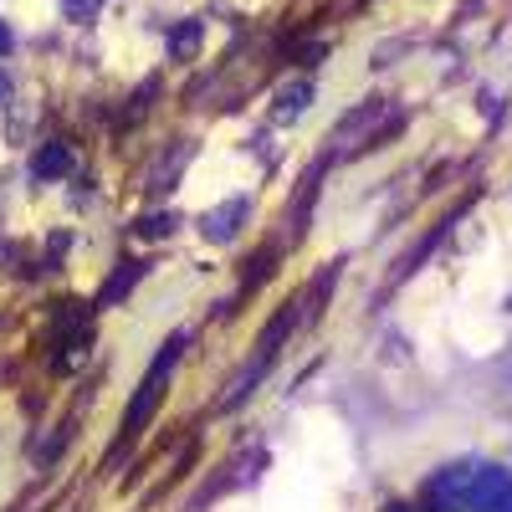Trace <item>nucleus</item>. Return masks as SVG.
Segmentation results:
<instances>
[{"instance_id":"nucleus-8","label":"nucleus","mask_w":512,"mask_h":512,"mask_svg":"<svg viewBox=\"0 0 512 512\" xmlns=\"http://www.w3.org/2000/svg\"><path fill=\"white\" fill-rule=\"evenodd\" d=\"M11 47H16V36H11L6 21H0V57H11Z\"/></svg>"},{"instance_id":"nucleus-9","label":"nucleus","mask_w":512,"mask_h":512,"mask_svg":"<svg viewBox=\"0 0 512 512\" xmlns=\"http://www.w3.org/2000/svg\"><path fill=\"white\" fill-rule=\"evenodd\" d=\"M6 103H11V77L0 72V108H6Z\"/></svg>"},{"instance_id":"nucleus-3","label":"nucleus","mask_w":512,"mask_h":512,"mask_svg":"<svg viewBox=\"0 0 512 512\" xmlns=\"http://www.w3.org/2000/svg\"><path fill=\"white\" fill-rule=\"evenodd\" d=\"M67 169H72V149H67V144H47V149L36 154L31 175H36V180H62Z\"/></svg>"},{"instance_id":"nucleus-4","label":"nucleus","mask_w":512,"mask_h":512,"mask_svg":"<svg viewBox=\"0 0 512 512\" xmlns=\"http://www.w3.org/2000/svg\"><path fill=\"white\" fill-rule=\"evenodd\" d=\"M308 103H313V82H297V88H287V93L277 98V123H292Z\"/></svg>"},{"instance_id":"nucleus-6","label":"nucleus","mask_w":512,"mask_h":512,"mask_svg":"<svg viewBox=\"0 0 512 512\" xmlns=\"http://www.w3.org/2000/svg\"><path fill=\"white\" fill-rule=\"evenodd\" d=\"M62 6H67L72 21H93L98 16V0H62Z\"/></svg>"},{"instance_id":"nucleus-5","label":"nucleus","mask_w":512,"mask_h":512,"mask_svg":"<svg viewBox=\"0 0 512 512\" xmlns=\"http://www.w3.org/2000/svg\"><path fill=\"white\" fill-rule=\"evenodd\" d=\"M195 41H200V26H195V21H190V26H175V36H169V52L185 57V52H195Z\"/></svg>"},{"instance_id":"nucleus-7","label":"nucleus","mask_w":512,"mask_h":512,"mask_svg":"<svg viewBox=\"0 0 512 512\" xmlns=\"http://www.w3.org/2000/svg\"><path fill=\"white\" fill-rule=\"evenodd\" d=\"M169 226H175L169 216H149V221H139V226H134V236H149V241H154V236H164Z\"/></svg>"},{"instance_id":"nucleus-2","label":"nucleus","mask_w":512,"mask_h":512,"mask_svg":"<svg viewBox=\"0 0 512 512\" xmlns=\"http://www.w3.org/2000/svg\"><path fill=\"white\" fill-rule=\"evenodd\" d=\"M246 210H251V205H246L241 195H236L231 205H221V210H210V216L200 221V226H205V241H231V236L241 231V221H246Z\"/></svg>"},{"instance_id":"nucleus-1","label":"nucleus","mask_w":512,"mask_h":512,"mask_svg":"<svg viewBox=\"0 0 512 512\" xmlns=\"http://www.w3.org/2000/svg\"><path fill=\"white\" fill-rule=\"evenodd\" d=\"M425 502L436 512H512V472L497 461H451L431 477Z\"/></svg>"}]
</instances>
